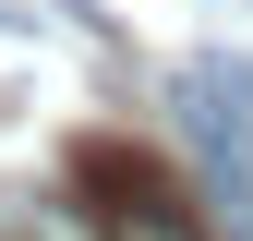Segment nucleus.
I'll list each match as a JSON object with an SVG mask.
<instances>
[{
	"instance_id": "nucleus-1",
	"label": "nucleus",
	"mask_w": 253,
	"mask_h": 241,
	"mask_svg": "<svg viewBox=\"0 0 253 241\" xmlns=\"http://www.w3.org/2000/svg\"><path fill=\"white\" fill-rule=\"evenodd\" d=\"M229 97L241 84L205 60V73L181 84V133H193V157H205V217L229 241H253V109H229Z\"/></svg>"
},
{
	"instance_id": "nucleus-3",
	"label": "nucleus",
	"mask_w": 253,
	"mask_h": 241,
	"mask_svg": "<svg viewBox=\"0 0 253 241\" xmlns=\"http://www.w3.org/2000/svg\"><path fill=\"white\" fill-rule=\"evenodd\" d=\"M0 241H109V217L73 193H0Z\"/></svg>"
},
{
	"instance_id": "nucleus-2",
	"label": "nucleus",
	"mask_w": 253,
	"mask_h": 241,
	"mask_svg": "<svg viewBox=\"0 0 253 241\" xmlns=\"http://www.w3.org/2000/svg\"><path fill=\"white\" fill-rule=\"evenodd\" d=\"M73 181H84V193H109L97 217H109L121 241H205V229H193V193H181L157 157L109 145V133H84V145H73Z\"/></svg>"
}]
</instances>
